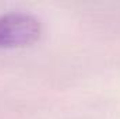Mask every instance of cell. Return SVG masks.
I'll use <instances>...</instances> for the list:
<instances>
[{
	"mask_svg": "<svg viewBox=\"0 0 120 119\" xmlns=\"http://www.w3.org/2000/svg\"><path fill=\"white\" fill-rule=\"evenodd\" d=\"M42 32L38 17L24 11L0 14V48L24 46L35 42Z\"/></svg>",
	"mask_w": 120,
	"mask_h": 119,
	"instance_id": "6da1fadb",
	"label": "cell"
}]
</instances>
